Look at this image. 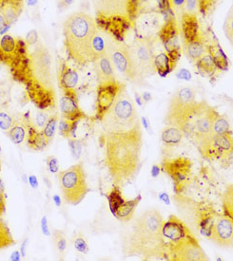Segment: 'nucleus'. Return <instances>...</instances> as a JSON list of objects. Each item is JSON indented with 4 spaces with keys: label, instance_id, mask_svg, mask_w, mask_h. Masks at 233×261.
<instances>
[{
    "label": "nucleus",
    "instance_id": "44",
    "mask_svg": "<svg viewBox=\"0 0 233 261\" xmlns=\"http://www.w3.org/2000/svg\"><path fill=\"white\" fill-rule=\"evenodd\" d=\"M74 246L76 248V251L86 254L89 251V247H88V243L86 241L85 238L83 237L82 235H77L75 239H74Z\"/></svg>",
    "mask_w": 233,
    "mask_h": 261
},
{
    "label": "nucleus",
    "instance_id": "35",
    "mask_svg": "<svg viewBox=\"0 0 233 261\" xmlns=\"http://www.w3.org/2000/svg\"><path fill=\"white\" fill-rule=\"evenodd\" d=\"M78 125V122H73L68 119H65L62 117V119L59 121V126H58V130H59V134L63 138H76V127Z\"/></svg>",
    "mask_w": 233,
    "mask_h": 261
},
{
    "label": "nucleus",
    "instance_id": "54",
    "mask_svg": "<svg viewBox=\"0 0 233 261\" xmlns=\"http://www.w3.org/2000/svg\"><path fill=\"white\" fill-rule=\"evenodd\" d=\"M73 2H74V0H60V1H59V7H60L61 9H66V8L70 6Z\"/></svg>",
    "mask_w": 233,
    "mask_h": 261
},
{
    "label": "nucleus",
    "instance_id": "25",
    "mask_svg": "<svg viewBox=\"0 0 233 261\" xmlns=\"http://www.w3.org/2000/svg\"><path fill=\"white\" fill-rule=\"evenodd\" d=\"M184 132L178 127L167 126L162 131L161 139L163 144L164 158H170L172 152L177 148L182 142Z\"/></svg>",
    "mask_w": 233,
    "mask_h": 261
},
{
    "label": "nucleus",
    "instance_id": "19",
    "mask_svg": "<svg viewBox=\"0 0 233 261\" xmlns=\"http://www.w3.org/2000/svg\"><path fill=\"white\" fill-rule=\"evenodd\" d=\"M209 239L221 247H233V218L227 215H215L209 228Z\"/></svg>",
    "mask_w": 233,
    "mask_h": 261
},
{
    "label": "nucleus",
    "instance_id": "8",
    "mask_svg": "<svg viewBox=\"0 0 233 261\" xmlns=\"http://www.w3.org/2000/svg\"><path fill=\"white\" fill-rule=\"evenodd\" d=\"M100 122L105 132L126 131L140 122L136 104L126 92V89L121 92Z\"/></svg>",
    "mask_w": 233,
    "mask_h": 261
},
{
    "label": "nucleus",
    "instance_id": "56",
    "mask_svg": "<svg viewBox=\"0 0 233 261\" xmlns=\"http://www.w3.org/2000/svg\"><path fill=\"white\" fill-rule=\"evenodd\" d=\"M53 201L55 202V204L57 205V206H60L61 205V200L60 198L57 196V195H55V196H53Z\"/></svg>",
    "mask_w": 233,
    "mask_h": 261
},
{
    "label": "nucleus",
    "instance_id": "20",
    "mask_svg": "<svg viewBox=\"0 0 233 261\" xmlns=\"http://www.w3.org/2000/svg\"><path fill=\"white\" fill-rule=\"evenodd\" d=\"M201 153L208 160H228L232 158V133L211 136L210 142Z\"/></svg>",
    "mask_w": 233,
    "mask_h": 261
},
{
    "label": "nucleus",
    "instance_id": "21",
    "mask_svg": "<svg viewBox=\"0 0 233 261\" xmlns=\"http://www.w3.org/2000/svg\"><path fill=\"white\" fill-rule=\"evenodd\" d=\"M60 110L63 118L73 122H79L87 117L85 112L79 106L76 90H62Z\"/></svg>",
    "mask_w": 233,
    "mask_h": 261
},
{
    "label": "nucleus",
    "instance_id": "13",
    "mask_svg": "<svg viewBox=\"0 0 233 261\" xmlns=\"http://www.w3.org/2000/svg\"><path fill=\"white\" fill-rule=\"evenodd\" d=\"M107 52L113 62V67L119 73L129 82L136 85L143 84L136 72L128 45L125 44L123 41H118L110 36L107 46Z\"/></svg>",
    "mask_w": 233,
    "mask_h": 261
},
{
    "label": "nucleus",
    "instance_id": "23",
    "mask_svg": "<svg viewBox=\"0 0 233 261\" xmlns=\"http://www.w3.org/2000/svg\"><path fill=\"white\" fill-rule=\"evenodd\" d=\"M159 14H146L140 15L135 22L134 30H136L137 36L140 38H155L154 33L159 31L160 25Z\"/></svg>",
    "mask_w": 233,
    "mask_h": 261
},
{
    "label": "nucleus",
    "instance_id": "55",
    "mask_svg": "<svg viewBox=\"0 0 233 261\" xmlns=\"http://www.w3.org/2000/svg\"><path fill=\"white\" fill-rule=\"evenodd\" d=\"M11 259L12 260H19L20 259V255H19V253L18 252H15L14 254H12V256H11Z\"/></svg>",
    "mask_w": 233,
    "mask_h": 261
},
{
    "label": "nucleus",
    "instance_id": "1",
    "mask_svg": "<svg viewBox=\"0 0 233 261\" xmlns=\"http://www.w3.org/2000/svg\"><path fill=\"white\" fill-rule=\"evenodd\" d=\"M8 67L14 80L22 85L26 96L39 110L55 108L57 99L52 55L40 40L36 45L28 46L17 38L16 54Z\"/></svg>",
    "mask_w": 233,
    "mask_h": 261
},
{
    "label": "nucleus",
    "instance_id": "46",
    "mask_svg": "<svg viewBox=\"0 0 233 261\" xmlns=\"http://www.w3.org/2000/svg\"><path fill=\"white\" fill-rule=\"evenodd\" d=\"M48 120H49L48 115L46 114L44 110H40L37 114V117H36V120H35V124H36V126L38 128L43 129L46 126V124H47V122H48Z\"/></svg>",
    "mask_w": 233,
    "mask_h": 261
},
{
    "label": "nucleus",
    "instance_id": "57",
    "mask_svg": "<svg viewBox=\"0 0 233 261\" xmlns=\"http://www.w3.org/2000/svg\"><path fill=\"white\" fill-rule=\"evenodd\" d=\"M0 192H4V183L1 178H0Z\"/></svg>",
    "mask_w": 233,
    "mask_h": 261
},
{
    "label": "nucleus",
    "instance_id": "40",
    "mask_svg": "<svg viewBox=\"0 0 233 261\" xmlns=\"http://www.w3.org/2000/svg\"><path fill=\"white\" fill-rule=\"evenodd\" d=\"M53 239H54L57 250L60 252L61 254H63L67 248V240H66L63 232L54 230L53 231Z\"/></svg>",
    "mask_w": 233,
    "mask_h": 261
},
{
    "label": "nucleus",
    "instance_id": "17",
    "mask_svg": "<svg viewBox=\"0 0 233 261\" xmlns=\"http://www.w3.org/2000/svg\"><path fill=\"white\" fill-rule=\"evenodd\" d=\"M128 14L135 27V22L140 15L146 14L175 15L172 0H128Z\"/></svg>",
    "mask_w": 233,
    "mask_h": 261
},
{
    "label": "nucleus",
    "instance_id": "42",
    "mask_svg": "<svg viewBox=\"0 0 233 261\" xmlns=\"http://www.w3.org/2000/svg\"><path fill=\"white\" fill-rule=\"evenodd\" d=\"M218 0H199V11L204 16H208L215 7Z\"/></svg>",
    "mask_w": 233,
    "mask_h": 261
},
{
    "label": "nucleus",
    "instance_id": "59",
    "mask_svg": "<svg viewBox=\"0 0 233 261\" xmlns=\"http://www.w3.org/2000/svg\"><path fill=\"white\" fill-rule=\"evenodd\" d=\"M0 172H1V163H0Z\"/></svg>",
    "mask_w": 233,
    "mask_h": 261
},
{
    "label": "nucleus",
    "instance_id": "39",
    "mask_svg": "<svg viewBox=\"0 0 233 261\" xmlns=\"http://www.w3.org/2000/svg\"><path fill=\"white\" fill-rule=\"evenodd\" d=\"M224 31L227 40L229 41L230 45L232 46L233 48V6L229 10L226 16L225 25H224Z\"/></svg>",
    "mask_w": 233,
    "mask_h": 261
},
{
    "label": "nucleus",
    "instance_id": "22",
    "mask_svg": "<svg viewBox=\"0 0 233 261\" xmlns=\"http://www.w3.org/2000/svg\"><path fill=\"white\" fill-rule=\"evenodd\" d=\"M20 120L22 121L23 125L26 128L27 142L30 150L40 151L46 148L49 142L44 136L43 130H38V127L36 126L35 122L31 121L29 114H24Z\"/></svg>",
    "mask_w": 233,
    "mask_h": 261
},
{
    "label": "nucleus",
    "instance_id": "37",
    "mask_svg": "<svg viewBox=\"0 0 233 261\" xmlns=\"http://www.w3.org/2000/svg\"><path fill=\"white\" fill-rule=\"evenodd\" d=\"M108 199L110 202V208L113 213L120 206L123 202H125V200L122 196L120 187H116V185H113L112 191L110 192V194L108 195Z\"/></svg>",
    "mask_w": 233,
    "mask_h": 261
},
{
    "label": "nucleus",
    "instance_id": "60",
    "mask_svg": "<svg viewBox=\"0 0 233 261\" xmlns=\"http://www.w3.org/2000/svg\"><path fill=\"white\" fill-rule=\"evenodd\" d=\"M0 152H1V145H0Z\"/></svg>",
    "mask_w": 233,
    "mask_h": 261
},
{
    "label": "nucleus",
    "instance_id": "34",
    "mask_svg": "<svg viewBox=\"0 0 233 261\" xmlns=\"http://www.w3.org/2000/svg\"><path fill=\"white\" fill-rule=\"evenodd\" d=\"M15 240L13 238L6 222L0 218V250L15 245Z\"/></svg>",
    "mask_w": 233,
    "mask_h": 261
},
{
    "label": "nucleus",
    "instance_id": "2",
    "mask_svg": "<svg viewBox=\"0 0 233 261\" xmlns=\"http://www.w3.org/2000/svg\"><path fill=\"white\" fill-rule=\"evenodd\" d=\"M99 142L104 151V163L113 185L122 189L131 183L141 167L143 147L141 122L126 131H103Z\"/></svg>",
    "mask_w": 233,
    "mask_h": 261
},
{
    "label": "nucleus",
    "instance_id": "45",
    "mask_svg": "<svg viewBox=\"0 0 233 261\" xmlns=\"http://www.w3.org/2000/svg\"><path fill=\"white\" fill-rule=\"evenodd\" d=\"M199 10V0H187L184 13L196 15Z\"/></svg>",
    "mask_w": 233,
    "mask_h": 261
},
{
    "label": "nucleus",
    "instance_id": "15",
    "mask_svg": "<svg viewBox=\"0 0 233 261\" xmlns=\"http://www.w3.org/2000/svg\"><path fill=\"white\" fill-rule=\"evenodd\" d=\"M162 169L173 180L176 194H181L188 185L191 177L192 164L190 160L184 157L164 158L162 161Z\"/></svg>",
    "mask_w": 233,
    "mask_h": 261
},
{
    "label": "nucleus",
    "instance_id": "38",
    "mask_svg": "<svg viewBox=\"0 0 233 261\" xmlns=\"http://www.w3.org/2000/svg\"><path fill=\"white\" fill-rule=\"evenodd\" d=\"M58 123H59L58 115L54 114L53 116H51L49 118L45 127L42 129L44 136H45L46 139H47V141L49 142V143L52 142V140H53V137H54L55 130H56V127H57V124Z\"/></svg>",
    "mask_w": 233,
    "mask_h": 261
},
{
    "label": "nucleus",
    "instance_id": "30",
    "mask_svg": "<svg viewBox=\"0 0 233 261\" xmlns=\"http://www.w3.org/2000/svg\"><path fill=\"white\" fill-rule=\"evenodd\" d=\"M207 51L211 54V57L219 70L227 69V67H228L227 57L216 41L212 42L211 44H207Z\"/></svg>",
    "mask_w": 233,
    "mask_h": 261
},
{
    "label": "nucleus",
    "instance_id": "7",
    "mask_svg": "<svg viewBox=\"0 0 233 261\" xmlns=\"http://www.w3.org/2000/svg\"><path fill=\"white\" fill-rule=\"evenodd\" d=\"M217 114L216 109L207 102H198L193 111L181 126V130L195 143L200 152L211 140L212 124Z\"/></svg>",
    "mask_w": 233,
    "mask_h": 261
},
{
    "label": "nucleus",
    "instance_id": "53",
    "mask_svg": "<svg viewBox=\"0 0 233 261\" xmlns=\"http://www.w3.org/2000/svg\"><path fill=\"white\" fill-rule=\"evenodd\" d=\"M29 182H30V187H32V188H38V178L35 175H31V176L29 177Z\"/></svg>",
    "mask_w": 233,
    "mask_h": 261
},
{
    "label": "nucleus",
    "instance_id": "29",
    "mask_svg": "<svg viewBox=\"0 0 233 261\" xmlns=\"http://www.w3.org/2000/svg\"><path fill=\"white\" fill-rule=\"evenodd\" d=\"M177 61L173 59L167 52H161L158 55H155L154 59V66L155 70L158 74L165 77L169 73H171L176 67Z\"/></svg>",
    "mask_w": 233,
    "mask_h": 261
},
{
    "label": "nucleus",
    "instance_id": "48",
    "mask_svg": "<svg viewBox=\"0 0 233 261\" xmlns=\"http://www.w3.org/2000/svg\"><path fill=\"white\" fill-rule=\"evenodd\" d=\"M24 41L28 46L36 45L39 41V35H38V31L36 30L29 31L28 34L26 35V38L24 39Z\"/></svg>",
    "mask_w": 233,
    "mask_h": 261
},
{
    "label": "nucleus",
    "instance_id": "32",
    "mask_svg": "<svg viewBox=\"0 0 233 261\" xmlns=\"http://www.w3.org/2000/svg\"><path fill=\"white\" fill-rule=\"evenodd\" d=\"M226 133H232L229 127V122L225 115H221L218 113L212 124L211 136H219Z\"/></svg>",
    "mask_w": 233,
    "mask_h": 261
},
{
    "label": "nucleus",
    "instance_id": "11",
    "mask_svg": "<svg viewBox=\"0 0 233 261\" xmlns=\"http://www.w3.org/2000/svg\"><path fill=\"white\" fill-rule=\"evenodd\" d=\"M155 38L136 36L128 45L136 72L143 84L148 77L156 72L154 66Z\"/></svg>",
    "mask_w": 233,
    "mask_h": 261
},
{
    "label": "nucleus",
    "instance_id": "58",
    "mask_svg": "<svg viewBox=\"0 0 233 261\" xmlns=\"http://www.w3.org/2000/svg\"><path fill=\"white\" fill-rule=\"evenodd\" d=\"M29 1H30V2H32V1H35V0H29Z\"/></svg>",
    "mask_w": 233,
    "mask_h": 261
},
{
    "label": "nucleus",
    "instance_id": "50",
    "mask_svg": "<svg viewBox=\"0 0 233 261\" xmlns=\"http://www.w3.org/2000/svg\"><path fill=\"white\" fill-rule=\"evenodd\" d=\"M8 25L10 24L8 22L6 16L0 11V35L3 33V31H5Z\"/></svg>",
    "mask_w": 233,
    "mask_h": 261
},
{
    "label": "nucleus",
    "instance_id": "61",
    "mask_svg": "<svg viewBox=\"0 0 233 261\" xmlns=\"http://www.w3.org/2000/svg\"><path fill=\"white\" fill-rule=\"evenodd\" d=\"M0 11H1V10H0Z\"/></svg>",
    "mask_w": 233,
    "mask_h": 261
},
{
    "label": "nucleus",
    "instance_id": "24",
    "mask_svg": "<svg viewBox=\"0 0 233 261\" xmlns=\"http://www.w3.org/2000/svg\"><path fill=\"white\" fill-rule=\"evenodd\" d=\"M92 64L98 83L111 82L117 80L115 68L113 67V62L108 52L100 54L92 61Z\"/></svg>",
    "mask_w": 233,
    "mask_h": 261
},
{
    "label": "nucleus",
    "instance_id": "3",
    "mask_svg": "<svg viewBox=\"0 0 233 261\" xmlns=\"http://www.w3.org/2000/svg\"><path fill=\"white\" fill-rule=\"evenodd\" d=\"M165 219L157 209H148L122 236V250L126 256H139L144 260L164 259L163 226Z\"/></svg>",
    "mask_w": 233,
    "mask_h": 261
},
{
    "label": "nucleus",
    "instance_id": "6",
    "mask_svg": "<svg viewBox=\"0 0 233 261\" xmlns=\"http://www.w3.org/2000/svg\"><path fill=\"white\" fill-rule=\"evenodd\" d=\"M98 29L111 38L123 41L134 24L128 14V0H93Z\"/></svg>",
    "mask_w": 233,
    "mask_h": 261
},
{
    "label": "nucleus",
    "instance_id": "18",
    "mask_svg": "<svg viewBox=\"0 0 233 261\" xmlns=\"http://www.w3.org/2000/svg\"><path fill=\"white\" fill-rule=\"evenodd\" d=\"M126 89L124 84L118 80L111 82L98 83L97 97L95 106V117L101 121L111 108L121 92Z\"/></svg>",
    "mask_w": 233,
    "mask_h": 261
},
{
    "label": "nucleus",
    "instance_id": "5",
    "mask_svg": "<svg viewBox=\"0 0 233 261\" xmlns=\"http://www.w3.org/2000/svg\"><path fill=\"white\" fill-rule=\"evenodd\" d=\"M97 30L95 19L86 13L77 12L66 19L63 26L64 45L75 63L85 66L93 61L92 41Z\"/></svg>",
    "mask_w": 233,
    "mask_h": 261
},
{
    "label": "nucleus",
    "instance_id": "47",
    "mask_svg": "<svg viewBox=\"0 0 233 261\" xmlns=\"http://www.w3.org/2000/svg\"><path fill=\"white\" fill-rule=\"evenodd\" d=\"M186 1L187 0H172L173 12L175 15H181L184 13Z\"/></svg>",
    "mask_w": 233,
    "mask_h": 261
},
{
    "label": "nucleus",
    "instance_id": "52",
    "mask_svg": "<svg viewBox=\"0 0 233 261\" xmlns=\"http://www.w3.org/2000/svg\"><path fill=\"white\" fill-rule=\"evenodd\" d=\"M42 231H43V234L46 235V236H50V232H49V229H48L47 217L46 216L42 218Z\"/></svg>",
    "mask_w": 233,
    "mask_h": 261
},
{
    "label": "nucleus",
    "instance_id": "26",
    "mask_svg": "<svg viewBox=\"0 0 233 261\" xmlns=\"http://www.w3.org/2000/svg\"><path fill=\"white\" fill-rule=\"evenodd\" d=\"M79 76L75 68L69 66L66 61L62 60L58 72V85L60 90H75L78 84Z\"/></svg>",
    "mask_w": 233,
    "mask_h": 261
},
{
    "label": "nucleus",
    "instance_id": "49",
    "mask_svg": "<svg viewBox=\"0 0 233 261\" xmlns=\"http://www.w3.org/2000/svg\"><path fill=\"white\" fill-rule=\"evenodd\" d=\"M46 163L48 164V167L50 171L52 173H56L59 170V165H58V160L55 156H49L46 159Z\"/></svg>",
    "mask_w": 233,
    "mask_h": 261
},
{
    "label": "nucleus",
    "instance_id": "27",
    "mask_svg": "<svg viewBox=\"0 0 233 261\" xmlns=\"http://www.w3.org/2000/svg\"><path fill=\"white\" fill-rule=\"evenodd\" d=\"M25 0H0V10L7 18L9 24L15 21L21 15Z\"/></svg>",
    "mask_w": 233,
    "mask_h": 261
},
{
    "label": "nucleus",
    "instance_id": "36",
    "mask_svg": "<svg viewBox=\"0 0 233 261\" xmlns=\"http://www.w3.org/2000/svg\"><path fill=\"white\" fill-rule=\"evenodd\" d=\"M222 202L225 214L233 218V183L226 187L222 197Z\"/></svg>",
    "mask_w": 233,
    "mask_h": 261
},
{
    "label": "nucleus",
    "instance_id": "14",
    "mask_svg": "<svg viewBox=\"0 0 233 261\" xmlns=\"http://www.w3.org/2000/svg\"><path fill=\"white\" fill-rule=\"evenodd\" d=\"M178 210L183 214L184 218L187 219V224L191 228L200 229L205 228L208 222H211L215 214L209 205L198 203L191 199L176 194L174 198Z\"/></svg>",
    "mask_w": 233,
    "mask_h": 261
},
{
    "label": "nucleus",
    "instance_id": "4",
    "mask_svg": "<svg viewBox=\"0 0 233 261\" xmlns=\"http://www.w3.org/2000/svg\"><path fill=\"white\" fill-rule=\"evenodd\" d=\"M164 259L171 261H205L207 255L195 234L188 224L171 216L163 226Z\"/></svg>",
    "mask_w": 233,
    "mask_h": 261
},
{
    "label": "nucleus",
    "instance_id": "31",
    "mask_svg": "<svg viewBox=\"0 0 233 261\" xmlns=\"http://www.w3.org/2000/svg\"><path fill=\"white\" fill-rule=\"evenodd\" d=\"M196 64L199 67V69L202 71V73L207 74L208 76L214 74L215 71L218 70L214 61L208 51L204 53L203 55L200 57V59L196 62Z\"/></svg>",
    "mask_w": 233,
    "mask_h": 261
},
{
    "label": "nucleus",
    "instance_id": "10",
    "mask_svg": "<svg viewBox=\"0 0 233 261\" xmlns=\"http://www.w3.org/2000/svg\"><path fill=\"white\" fill-rule=\"evenodd\" d=\"M64 200L71 205H78L89 193L82 164H75L58 174Z\"/></svg>",
    "mask_w": 233,
    "mask_h": 261
},
{
    "label": "nucleus",
    "instance_id": "51",
    "mask_svg": "<svg viewBox=\"0 0 233 261\" xmlns=\"http://www.w3.org/2000/svg\"><path fill=\"white\" fill-rule=\"evenodd\" d=\"M6 209V197L4 192H0V216H2Z\"/></svg>",
    "mask_w": 233,
    "mask_h": 261
},
{
    "label": "nucleus",
    "instance_id": "16",
    "mask_svg": "<svg viewBox=\"0 0 233 261\" xmlns=\"http://www.w3.org/2000/svg\"><path fill=\"white\" fill-rule=\"evenodd\" d=\"M157 36L164 46L165 52L178 62L182 52L181 28L175 15L167 16L165 22L163 23L161 29L158 31Z\"/></svg>",
    "mask_w": 233,
    "mask_h": 261
},
{
    "label": "nucleus",
    "instance_id": "33",
    "mask_svg": "<svg viewBox=\"0 0 233 261\" xmlns=\"http://www.w3.org/2000/svg\"><path fill=\"white\" fill-rule=\"evenodd\" d=\"M6 135L15 144L21 143L26 137V128L23 125L22 121H15V125L6 131Z\"/></svg>",
    "mask_w": 233,
    "mask_h": 261
},
{
    "label": "nucleus",
    "instance_id": "28",
    "mask_svg": "<svg viewBox=\"0 0 233 261\" xmlns=\"http://www.w3.org/2000/svg\"><path fill=\"white\" fill-rule=\"evenodd\" d=\"M141 201V196L135 198L130 201H125L116 209L113 214L121 222H128L134 217L136 209Z\"/></svg>",
    "mask_w": 233,
    "mask_h": 261
},
{
    "label": "nucleus",
    "instance_id": "12",
    "mask_svg": "<svg viewBox=\"0 0 233 261\" xmlns=\"http://www.w3.org/2000/svg\"><path fill=\"white\" fill-rule=\"evenodd\" d=\"M196 93L193 89L184 87L176 90L171 99L165 116L167 126L180 128L184 122L195 108Z\"/></svg>",
    "mask_w": 233,
    "mask_h": 261
},
{
    "label": "nucleus",
    "instance_id": "43",
    "mask_svg": "<svg viewBox=\"0 0 233 261\" xmlns=\"http://www.w3.org/2000/svg\"><path fill=\"white\" fill-rule=\"evenodd\" d=\"M69 146L72 151V154L75 159H78L81 152H82V144L78 140H76V138H69Z\"/></svg>",
    "mask_w": 233,
    "mask_h": 261
},
{
    "label": "nucleus",
    "instance_id": "9",
    "mask_svg": "<svg viewBox=\"0 0 233 261\" xmlns=\"http://www.w3.org/2000/svg\"><path fill=\"white\" fill-rule=\"evenodd\" d=\"M180 28L184 52L188 59L196 63L207 52V43L196 15L183 13L181 15Z\"/></svg>",
    "mask_w": 233,
    "mask_h": 261
},
{
    "label": "nucleus",
    "instance_id": "41",
    "mask_svg": "<svg viewBox=\"0 0 233 261\" xmlns=\"http://www.w3.org/2000/svg\"><path fill=\"white\" fill-rule=\"evenodd\" d=\"M15 120L5 111L0 110V128L4 131H8L15 125Z\"/></svg>",
    "mask_w": 233,
    "mask_h": 261
}]
</instances>
